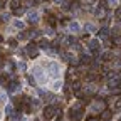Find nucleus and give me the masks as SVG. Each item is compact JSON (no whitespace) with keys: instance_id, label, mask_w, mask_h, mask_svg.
<instances>
[{"instance_id":"1","label":"nucleus","mask_w":121,"mask_h":121,"mask_svg":"<svg viewBox=\"0 0 121 121\" xmlns=\"http://www.w3.org/2000/svg\"><path fill=\"white\" fill-rule=\"evenodd\" d=\"M7 103H9V98H7V94H5V91H4V89H0V121H4Z\"/></svg>"},{"instance_id":"2","label":"nucleus","mask_w":121,"mask_h":121,"mask_svg":"<svg viewBox=\"0 0 121 121\" xmlns=\"http://www.w3.org/2000/svg\"><path fill=\"white\" fill-rule=\"evenodd\" d=\"M66 29H67V32H69V34H74V35H76V34H79L81 30H82V25H81L79 20H71V22L67 24Z\"/></svg>"},{"instance_id":"3","label":"nucleus","mask_w":121,"mask_h":121,"mask_svg":"<svg viewBox=\"0 0 121 121\" xmlns=\"http://www.w3.org/2000/svg\"><path fill=\"white\" fill-rule=\"evenodd\" d=\"M25 29V20H22V19H12V22H10V30H24Z\"/></svg>"},{"instance_id":"4","label":"nucleus","mask_w":121,"mask_h":121,"mask_svg":"<svg viewBox=\"0 0 121 121\" xmlns=\"http://www.w3.org/2000/svg\"><path fill=\"white\" fill-rule=\"evenodd\" d=\"M62 86H64V79H56V81H52L51 84H49V91H54V93H60V89H62Z\"/></svg>"},{"instance_id":"5","label":"nucleus","mask_w":121,"mask_h":121,"mask_svg":"<svg viewBox=\"0 0 121 121\" xmlns=\"http://www.w3.org/2000/svg\"><path fill=\"white\" fill-rule=\"evenodd\" d=\"M39 19H40L39 10H29V12L25 13V20H29V22H37Z\"/></svg>"},{"instance_id":"6","label":"nucleus","mask_w":121,"mask_h":121,"mask_svg":"<svg viewBox=\"0 0 121 121\" xmlns=\"http://www.w3.org/2000/svg\"><path fill=\"white\" fill-rule=\"evenodd\" d=\"M86 30L89 34H96L98 32V24L96 22H89V24H86Z\"/></svg>"},{"instance_id":"7","label":"nucleus","mask_w":121,"mask_h":121,"mask_svg":"<svg viewBox=\"0 0 121 121\" xmlns=\"http://www.w3.org/2000/svg\"><path fill=\"white\" fill-rule=\"evenodd\" d=\"M119 2H121V0H108L109 7H118V5H119Z\"/></svg>"},{"instance_id":"8","label":"nucleus","mask_w":121,"mask_h":121,"mask_svg":"<svg viewBox=\"0 0 121 121\" xmlns=\"http://www.w3.org/2000/svg\"><path fill=\"white\" fill-rule=\"evenodd\" d=\"M52 2H54L56 5H62V4L66 2V0H52Z\"/></svg>"},{"instance_id":"9","label":"nucleus","mask_w":121,"mask_h":121,"mask_svg":"<svg viewBox=\"0 0 121 121\" xmlns=\"http://www.w3.org/2000/svg\"><path fill=\"white\" fill-rule=\"evenodd\" d=\"M22 121H30V118H22Z\"/></svg>"}]
</instances>
